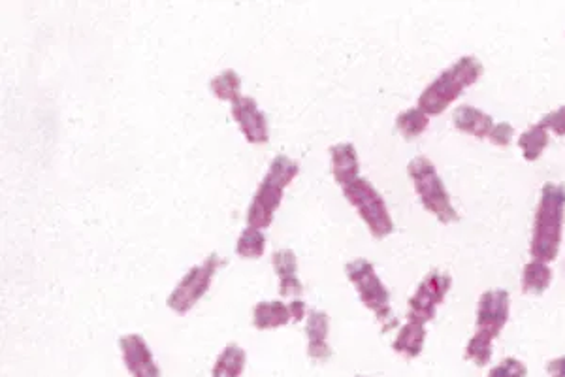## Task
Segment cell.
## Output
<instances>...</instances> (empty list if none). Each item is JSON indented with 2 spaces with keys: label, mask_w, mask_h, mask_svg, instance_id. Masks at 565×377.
<instances>
[{
  "label": "cell",
  "mask_w": 565,
  "mask_h": 377,
  "mask_svg": "<svg viewBox=\"0 0 565 377\" xmlns=\"http://www.w3.org/2000/svg\"><path fill=\"white\" fill-rule=\"evenodd\" d=\"M328 330H330V317L323 310H311L307 315V355L313 361H328L332 349L328 345Z\"/></svg>",
  "instance_id": "cell-12"
},
{
  "label": "cell",
  "mask_w": 565,
  "mask_h": 377,
  "mask_svg": "<svg viewBox=\"0 0 565 377\" xmlns=\"http://www.w3.org/2000/svg\"><path fill=\"white\" fill-rule=\"evenodd\" d=\"M264 249H266L264 232L255 229V227H245L240 238H238L236 253L243 259H259V257H262Z\"/></svg>",
  "instance_id": "cell-23"
},
{
  "label": "cell",
  "mask_w": 565,
  "mask_h": 377,
  "mask_svg": "<svg viewBox=\"0 0 565 377\" xmlns=\"http://www.w3.org/2000/svg\"><path fill=\"white\" fill-rule=\"evenodd\" d=\"M247 355L238 344H228L211 370V377H242Z\"/></svg>",
  "instance_id": "cell-17"
},
{
  "label": "cell",
  "mask_w": 565,
  "mask_h": 377,
  "mask_svg": "<svg viewBox=\"0 0 565 377\" xmlns=\"http://www.w3.org/2000/svg\"><path fill=\"white\" fill-rule=\"evenodd\" d=\"M528 376V368L522 361H518L515 357H507L500 364H496L486 377H526Z\"/></svg>",
  "instance_id": "cell-25"
},
{
  "label": "cell",
  "mask_w": 565,
  "mask_h": 377,
  "mask_svg": "<svg viewBox=\"0 0 565 377\" xmlns=\"http://www.w3.org/2000/svg\"><path fill=\"white\" fill-rule=\"evenodd\" d=\"M358 377H366V376H358Z\"/></svg>",
  "instance_id": "cell-31"
},
{
  "label": "cell",
  "mask_w": 565,
  "mask_h": 377,
  "mask_svg": "<svg viewBox=\"0 0 565 377\" xmlns=\"http://www.w3.org/2000/svg\"><path fill=\"white\" fill-rule=\"evenodd\" d=\"M552 283V270L547 263L530 261L522 272V291L528 295H543Z\"/></svg>",
  "instance_id": "cell-19"
},
{
  "label": "cell",
  "mask_w": 565,
  "mask_h": 377,
  "mask_svg": "<svg viewBox=\"0 0 565 377\" xmlns=\"http://www.w3.org/2000/svg\"><path fill=\"white\" fill-rule=\"evenodd\" d=\"M219 257L211 253L202 263L194 264L193 268L181 278L178 287L168 296V308L183 315L191 312L194 306L200 302V298L208 293L211 279L219 268Z\"/></svg>",
  "instance_id": "cell-7"
},
{
  "label": "cell",
  "mask_w": 565,
  "mask_h": 377,
  "mask_svg": "<svg viewBox=\"0 0 565 377\" xmlns=\"http://www.w3.org/2000/svg\"><path fill=\"white\" fill-rule=\"evenodd\" d=\"M302 293H304V285H302V281L298 279V276L279 279V295L298 298Z\"/></svg>",
  "instance_id": "cell-28"
},
{
  "label": "cell",
  "mask_w": 565,
  "mask_h": 377,
  "mask_svg": "<svg viewBox=\"0 0 565 377\" xmlns=\"http://www.w3.org/2000/svg\"><path fill=\"white\" fill-rule=\"evenodd\" d=\"M549 132H554L558 136H565V106H560L558 110H552L549 114L543 115L539 121Z\"/></svg>",
  "instance_id": "cell-26"
},
{
  "label": "cell",
  "mask_w": 565,
  "mask_h": 377,
  "mask_svg": "<svg viewBox=\"0 0 565 377\" xmlns=\"http://www.w3.org/2000/svg\"><path fill=\"white\" fill-rule=\"evenodd\" d=\"M272 264H274L275 274L277 278H289V276H298V261L296 255L291 249H279L272 255Z\"/></svg>",
  "instance_id": "cell-24"
},
{
  "label": "cell",
  "mask_w": 565,
  "mask_h": 377,
  "mask_svg": "<svg viewBox=\"0 0 565 377\" xmlns=\"http://www.w3.org/2000/svg\"><path fill=\"white\" fill-rule=\"evenodd\" d=\"M452 278L449 272L434 270L426 274L420 281L417 291L409 298V308H407V321H417V323H430L436 317L439 304H443L445 296L451 291Z\"/></svg>",
  "instance_id": "cell-8"
},
{
  "label": "cell",
  "mask_w": 565,
  "mask_h": 377,
  "mask_svg": "<svg viewBox=\"0 0 565 377\" xmlns=\"http://www.w3.org/2000/svg\"><path fill=\"white\" fill-rule=\"evenodd\" d=\"M123 362L132 377H162L161 368L140 334H123L119 338Z\"/></svg>",
  "instance_id": "cell-9"
},
{
  "label": "cell",
  "mask_w": 565,
  "mask_h": 377,
  "mask_svg": "<svg viewBox=\"0 0 565 377\" xmlns=\"http://www.w3.org/2000/svg\"><path fill=\"white\" fill-rule=\"evenodd\" d=\"M547 372L550 377H565V357L547 362Z\"/></svg>",
  "instance_id": "cell-30"
},
{
  "label": "cell",
  "mask_w": 565,
  "mask_h": 377,
  "mask_svg": "<svg viewBox=\"0 0 565 377\" xmlns=\"http://www.w3.org/2000/svg\"><path fill=\"white\" fill-rule=\"evenodd\" d=\"M289 312H291L292 321H294V323L304 321L307 317L306 302H304L302 298H292L291 302H289Z\"/></svg>",
  "instance_id": "cell-29"
},
{
  "label": "cell",
  "mask_w": 565,
  "mask_h": 377,
  "mask_svg": "<svg viewBox=\"0 0 565 377\" xmlns=\"http://www.w3.org/2000/svg\"><path fill=\"white\" fill-rule=\"evenodd\" d=\"M330 161H332V174L338 185H347L356 180L360 174V163L355 146L349 142H339L330 148Z\"/></svg>",
  "instance_id": "cell-13"
},
{
  "label": "cell",
  "mask_w": 565,
  "mask_h": 377,
  "mask_svg": "<svg viewBox=\"0 0 565 377\" xmlns=\"http://www.w3.org/2000/svg\"><path fill=\"white\" fill-rule=\"evenodd\" d=\"M509 313H511V298L507 291L503 289L485 291L479 298L477 328L486 330L498 338L509 321Z\"/></svg>",
  "instance_id": "cell-11"
},
{
  "label": "cell",
  "mask_w": 565,
  "mask_h": 377,
  "mask_svg": "<svg viewBox=\"0 0 565 377\" xmlns=\"http://www.w3.org/2000/svg\"><path fill=\"white\" fill-rule=\"evenodd\" d=\"M291 321L289 304H285L281 300H264V302H259L253 310V325L259 330L285 327Z\"/></svg>",
  "instance_id": "cell-15"
},
{
  "label": "cell",
  "mask_w": 565,
  "mask_h": 377,
  "mask_svg": "<svg viewBox=\"0 0 565 377\" xmlns=\"http://www.w3.org/2000/svg\"><path fill=\"white\" fill-rule=\"evenodd\" d=\"M343 195L351 202L358 215L364 219L373 238L383 240L394 232V221L388 214L387 202L370 181L362 176L341 187Z\"/></svg>",
  "instance_id": "cell-6"
},
{
  "label": "cell",
  "mask_w": 565,
  "mask_h": 377,
  "mask_svg": "<svg viewBox=\"0 0 565 377\" xmlns=\"http://www.w3.org/2000/svg\"><path fill=\"white\" fill-rule=\"evenodd\" d=\"M232 117L240 125L243 136L249 144H266L268 142V119L260 110L259 102L253 97L242 95L232 102Z\"/></svg>",
  "instance_id": "cell-10"
},
{
  "label": "cell",
  "mask_w": 565,
  "mask_h": 377,
  "mask_svg": "<svg viewBox=\"0 0 565 377\" xmlns=\"http://www.w3.org/2000/svg\"><path fill=\"white\" fill-rule=\"evenodd\" d=\"M513 136H515V127L511 123H496L494 129L488 134V140L494 144V146H500V148H505L513 142Z\"/></svg>",
  "instance_id": "cell-27"
},
{
  "label": "cell",
  "mask_w": 565,
  "mask_h": 377,
  "mask_svg": "<svg viewBox=\"0 0 565 377\" xmlns=\"http://www.w3.org/2000/svg\"><path fill=\"white\" fill-rule=\"evenodd\" d=\"M211 93L219 100H228L230 104L242 97V78L236 70L225 68L210 82Z\"/></svg>",
  "instance_id": "cell-20"
},
{
  "label": "cell",
  "mask_w": 565,
  "mask_h": 377,
  "mask_svg": "<svg viewBox=\"0 0 565 377\" xmlns=\"http://www.w3.org/2000/svg\"><path fill=\"white\" fill-rule=\"evenodd\" d=\"M426 342V325L417 321H407L404 327H400L396 340H394V351L400 353L405 359H417Z\"/></svg>",
  "instance_id": "cell-16"
},
{
  "label": "cell",
  "mask_w": 565,
  "mask_h": 377,
  "mask_svg": "<svg viewBox=\"0 0 565 377\" xmlns=\"http://www.w3.org/2000/svg\"><path fill=\"white\" fill-rule=\"evenodd\" d=\"M565 219V187L560 183H545L533 217V261L552 263L562 246Z\"/></svg>",
  "instance_id": "cell-1"
},
{
  "label": "cell",
  "mask_w": 565,
  "mask_h": 377,
  "mask_svg": "<svg viewBox=\"0 0 565 377\" xmlns=\"http://www.w3.org/2000/svg\"><path fill=\"white\" fill-rule=\"evenodd\" d=\"M345 274L355 285L362 304L375 313L385 330L396 327V319L390 308V293L383 279L375 272V266L366 259H355L345 264Z\"/></svg>",
  "instance_id": "cell-5"
},
{
  "label": "cell",
  "mask_w": 565,
  "mask_h": 377,
  "mask_svg": "<svg viewBox=\"0 0 565 377\" xmlns=\"http://www.w3.org/2000/svg\"><path fill=\"white\" fill-rule=\"evenodd\" d=\"M549 134L550 132L541 123H535L518 136V148L526 161L533 163L543 155V151L549 146Z\"/></svg>",
  "instance_id": "cell-18"
},
{
  "label": "cell",
  "mask_w": 565,
  "mask_h": 377,
  "mask_svg": "<svg viewBox=\"0 0 565 377\" xmlns=\"http://www.w3.org/2000/svg\"><path fill=\"white\" fill-rule=\"evenodd\" d=\"M452 121H454V127L458 131L466 132V134H471V136H477V138H488L490 131L494 129V119L492 115L486 114L483 110L475 108V106H458L452 114Z\"/></svg>",
  "instance_id": "cell-14"
},
{
  "label": "cell",
  "mask_w": 565,
  "mask_h": 377,
  "mask_svg": "<svg viewBox=\"0 0 565 377\" xmlns=\"http://www.w3.org/2000/svg\"><path fill=\"white\" fill-rule=\"evenodd\" d=\"M407 172L415 185V191L419 193L422 206L430 214L436 215L437 219L445 225L458 221V212L452 206L451 195L437 172L436 164L428 157L420 155L409 161Z\"/></svg>",
  "instance_id": "cell-4"
},
{
  "label": "cell",
  "mask_w": 565,
  "mask_h": 377,
  "mask_svg": "<svg viewBox=\"0 0 565 377\" xmlns=\"http://www.w3.org/2000/svg\"><path fill=\"white\" fill-rule=\"evenodd\" d=\"M483 72L485 66L475 55L460 57L420 93L417 106L428 115L445 112L464 93L466 87L481 80Z\"/></svg>",
  "instance_id": "cell-2"
},
{
  "label": "cell",
  "mask_w": 565,
  "mask_h": 377,
  "mask_svg": "<svg viewBox=\"0 0 565 377\" xmlns=\"http://www.w3.org/2000/svg\"><path fill=\"white\" fill-rule=\"evenodd\" d=\"M428 125H430V115L420 110L419 106L409 108L396 117V127L407 140L419 138L420 134L428 129Z\"/></svg>",
  "instance_id": "cell-22"
},
{
  "label": "cell",
  "mask_w": 565,
  "mask_h": 377,
  "mask_svg": "<svg viewBox=\"0 0 565 377\" xmlns=\"http://www.w3.org/2000/svg\"><path fill=\"white\" fill-rule=\"evenodd\" d=\"M494 340H496L494 334L477 328V332L471 336L468 347H466V359L475 362L477 366H486L492 359V353H494V349H492Z\"/></svg>",
  "instance_id": "cell-21"
},
{
  "label": "cell",
  "mask_w": 565,
  "mask_h": 377,
  "mask_svg": "<svg viewBox=\"0 0 565 377\" xmlns=\"http://www.w3.org/2000/svg\"><path fill=\"white\" fill-rule=\"evenodd\" d=\"M300 166L289 155H275L247 210V227L268 229L281 206L283 193L298 176Z\"/></svg>",
  "instance_id": "cell-3"
}]
</instances>
